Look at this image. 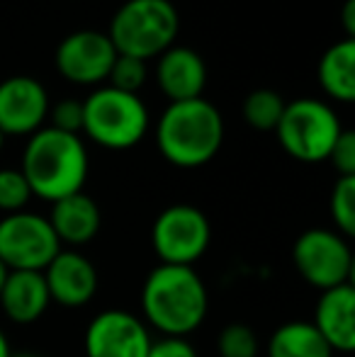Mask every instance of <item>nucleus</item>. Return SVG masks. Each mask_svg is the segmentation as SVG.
Instances as JSON below:
<instances>
[{"label":"nucleus","mask_w":355,"mask_h":357,"mask_svg":"<svg viewBox=\"0 0 355 357\" xmlns=\"http://www.w3.org/2000/svg\"><path fill=\"white\" fill-rule=\"evenodd\" d=\"M285 100L280 98L275 90L270 88H258L243 100V119L251 124L253 129L261 132H275L280 117L285 112Z\"/></svg>","instance_id":"obj_20"},{"label":"nucleus","mask_w":355,"mask_h":357,"mask_svg":"<svg viewBox=\"0 0 355 357\" xmlns=\"http://www.w3.org/2000/svg\"><path fill=\"white\" fill-rule=\"evenodd\" d=\"M42 275L49 289V299L68 309L86 306L98 291V270L78 250L61 248Z\"/></svg>","instance_id":"obj_13"},{"label":"nucleus","mask_w":355,"mask_h":357,"mask_svg":"<svg viewBox=\"0 0 355 357\" xmlns=\"http://www.w3.org/2000/svg\"><path fill=\"white\" fill-rule=\"evenodd\" d=\"M314 328L333 353H353L355 348V289L341 284L322 291L314 309Z\"/></svg>","instance_id":"obj_14"},{"label":"nucleus","mask_w":355,"mask_h":357,"mask_svg":"<svg viewBox=\"0 0 355 357\" xmlns=\"http://www.w3.org/2000/svg\"><path fill=\"white\" fill-rule=\"evenodd\" d=\"M8 273L10 270L3 265V260H0V289H3V284H5V278H8Z\"/></svg>","instance_id":"obj_30"},{"label":"nucleus","mask_w":355,"mask_h":357,"mask_svg":"<svg viewBox=\"0 0 355 357\" xmlns=\"http://www.w3.org/2000/svg\"><path fill=\"white\" fill-rule=\"evenodd\" d=\"M156 80L171 102L202 98L207 85V66L195 49L171 47L158 59Z\"/></svg>","instance_id":"obj_15"},{"label":"nucleus","mask_w":355,"mask_h":357,"mask_svg":"<svg viewBox=\"0 0 355 357\" xmlns=\"http://www.w3.org/2000/svg\"><path fill=\"white\" fill-rule=\"evenodd\" d=\"M341 132L343 127L336 112L326 102L312 98L285 105L282 117L275 127L278 142L285 149V153L302 163L326 160Z\"/></svg>","instance_id":"obj_6"},{"label":"nucleus","mask_w":355,"mask_h":357,"mask_svg":"<svg viewBox=\"0 0 355 357\" xmlns=\"http://www.w3.org/2000/svg\"><path fill=\"white\" fill-rule=\"evenodd\" d=\"M343 24H346L348 39H353V34H355V0H348L346 3V10H343Z\"/></svg>","instance_id":"obj_28"},{"label":"nucleus","mask_w":355,"mask_h":357,"mask_svg":"<svg viewBox=\"0 0 355 357\" xmlns=\"http://www.w3.org/2000/svg\"><path fill=\"white\" fill-rule=\"evenodd\" d=\"M49 304L52 299H49V289L42 273H32V270L8 273L3 289H0V309L13 324H34L42 319Z\"/></svg>","instance_id":"obj_16"},{"label":"nucleus","mask_w":355,"mask_h":357,"mask_svg":"<svg viewBox=\"0 0 355 357\" xmlns=\"http://www.w3.org/2000/svg\"><path fill=\"white\" fill-rule=\"evenodd\" d=\"M117 49L109 37L98 29H78L71 32L56 47V71L66 80L78 85H95L107 80Z\"/></svg>","instance_id":"obj_10"},{"label":"nucleus","mask_w":355,"mask_h":357,"mask_svg":"<svg viewBox=\"0 0 355 357\" xmlns=\"http://www.w3.org/2000/svg\"><path fill=\"white\" fill-rule=\"evenodd\" d=\"M49 224H52L59 243L78 248V245L90 243L100 234L103 214L93 197H88L86 192H76L52 204Z\"/></svg>","instance_id":"obj_17"},{"label":"nucleus","mask_w":355,"mask_h":357,"mask_svg":"<svg viewBox=\"0 0 355 357\" xmlns=\"http://www.w3.org/2000/svg\"><path fill=\"white\" fill-rule=\"evenodd\" d=\"M22 175L32 197L59 202L83 192L88 180V151L78 134L42 127L29 137L22 153Z\"/></svg>","instance_id":"obj_2"},{"label":"nucleus","mask_w":355,"mask_h":357,"mask_svg":"<svg viewBox=\"0 0 355 357\" xmlns=\"http://www.w3.org/2000/svg\"><path fill=\"white\" fill-rule=\"evenodd\" d=\"M217 350L222 357H258V335L246 324H229L219 333Z\"/></svg>","instance_id":"obj_23"},{"label":"nucleus","mask_w":355,"mask_h":357,"mask_svg":"<svg viewBox=\"0 0 355 357\" xmlns=\"http://www.w3.org/2000/svg\"><path fill=\"white\" fill-rule=\"evenodd\" d=\"M61 243L54 234L49 219L34 212L5 214L0 219V260L5 268L44 273L49 263L59 255Z\"/></svg>","instance_id":"obj_9"},{"label":"nucleus","mask_w":355,"mask_h":357,"mask_svg":"<svg viewBox=\"0 0 355 357\" xmlns=\"http://www.w3.org/2000/svg\"><path fill=\"white\" fill-rule=\"evenodd\" d=\"M161 155L178 168H199L219 153L224 144V119L204 98L171 102L156 127Z\"/></svg>","instance_id":"obj_3"},{"label":"nucleus","mask_w":355,"mask_h":357,"mask_svg":"<svg viewBox=\"0 0 355 357\" xmlns=\"http://www.w3.org/2000/svg\"><path fill=\"white\" fill-rule=\"evenodd\" d=\"M292 263L307 284L319 291L351 284L353 250L348 238L331 229H309L294 241Z\"/></svg>","instance_id":"obj_7"},{"label":"nucleus","mask_w":355,"mask_h":357,"mask_svg":"<svg viewBox=\"0 0 355 357\" xmlns=\"http://www.w3.org/2000/svg\"><path fill=\"white\" fill-rule=\"evenodd\" d=\"M3 142H5V137H3V132H0V149H3Z\"/></svg>","instance_id":"obj_32"},{"label":"nucleus","mask_w":355,"mask_h":357,"mask_svg":"<svg viewBox=\"0 0 355 357\" xmlns=\"http://www.w3.org/2000/svg\"><path fill=\"white\" fill-rule=\"evenodd\" d=\"M180 15L171 0H127L109 22V42L117 54L134 59L161 56L173 47Z\"/></svg>","instance_id":"obj_4"},{"label":"nucleus","mask_w":355,"mask_h":357,"mask_svg":"<svg viewBox=\"0 0 355 357\" xmlns=\"http://www.w3.org/2000/svg\"><path fill=\"white\" fill-rule=\"evenodd\" d=\"M326 160H331L338 178H355V134L351 129H343Z\"/></svg>","instance_id":"obj_25"},{"label":"nucleus","mask_w":355,"mask_h":357,"mask_svg":"<svg viewBox=\"0 0 355 357\" xmlns=\"http://www.w3.org/2000/svg\"><path fill=\"white\" fill-rule=\"evenodd\" d=\"M13 353H10V343L8 338H5V333L0 331V357H10Z\"/></svg>","instance_id":"obj_29"},{"label":"nucleus","mask_w":355,"mask_h":357,"mask_svg":"<svg viewBox=\"0 0 355 357\" xmlns=\"http://www.w3.org/2000/svg\"><path fill=\"white\" fill-rule=\"evenodd\" d=\"M149 109L139 95L109 85L95 90L83 102V134L112 151L132 149L146 137Z\"/></svg>","instance_id":"obj_5"},{"label":"nucleus","mask_w":355,"mask_h":357,"mask_svg":"<svg viewBox=\"0 0 355 357\" xmlns=\"http://www.w3.org/2000/svg\"><path fill=\"white\" fill-rule=\"evenodd\" d=\"M52 114V127L59 129V132L66 134H78L81 137L83 132V102L78 100H63V102H56L54 109H49Z\"/></svg>","instance_id":"obj_26"},{"label":"nucleus","mask_w":355,"mask_h":357,"mask_svg":"<svg viewBox=\"0 0 355 357\" xmlns=\"http://www.w3.org/2000/svg\"><path fill=\"white\" fill-rule=\"evenodd\" d=\"M328 212L343 238L355 236V178H338L328 199Z\"/></svg>","instance_id":"obj_21"},{"label":"nucleus","mask_w":355,"mask_h":357,"mask_svg":"<svg viewBox=\"0 0 355 357\" xmlns=\"http://www.w3.org/2000/svg\"><path fill=\"white\" fill-rule=\"evenodd\" d=\"M10 357H39V355H34V353H17V355H10Z\"/></svg>","instance_id":"obj_31"},{"label":"nucleus","mask_w":355,"mask_h":357,"mask_svg":"<svg viewBox=\"0 0 355 357\" xmlns=\"http://www.w3.org/2000/svg\"><path fill=\"white\" fill-rule=\"evenodd\" d=\"M151 335L139 316L122 309L98 314L86 328L88 357H146Z\"/></svg>","instance_id":"obj_11"},{"label":"nucleus","mask_w":355,"mask_h":357,"mask_svg":"<svg viewBox=\"0 0 355 357\" xmlns=\"http://www.w3.org/2000/svg\"><path fill=\"white\" fill-rule=\"evenodd\" d=\"M29 199H32V190H29L22 170H15V168L0 170V212L5 214L24 212Z\"/></svg>","instance_id":"obj_24"},{"label":"nucleus","mask_w":355,"mask_h":357,"mask_svg":"<svg viewBox=\"0 0 355 357\" xmlns=\"http://www.w3.org/2000/svg\"><path fill=\"white\" fill-rule=\"evenodd\" d=\"M107 80H109V88L139 95L142 85L146 83V61L117 54L112 61V68H109Z\"/></svg>","instance_id":"obj_22"},{"label":"nucleus","mask_w":355,"mask_h":357,"mask_svg":"<svg viewBox=\"0 0 355 357\" xmlns=\"http://www.w3.org/2000/svg\"><path fill=\"white\" fill-rule=\"evenodd\" d=\"M49 114L47 88L32 75H10L0 83L3 137H32Z\"/></svg>","instance_id":"obj_12"},{"label":"nucleus","mask_w":355,"mask_h":357,"mask_svg":"<svg viewBox=\"0 0 355 357\" xmlns=\"http://www.w3.org/2000/svg\"><path fill=\"white\" fill-rule=\"evenodd\" d=\"M146 357H197V350L192 348V343L188 338L163 335L161 340H151Z\"/></svg>","instance_id":"obj_27"},{"label":"nucleus","mask_w":355,"mask_h":357,"mask_svg":"<svg viewBox=\"0 0 355 357\" xmlns=\"http://www.w3.org/2000/svg\"><path fill=\"white\" fill-rule=\"evenodd\" d=\"M207 309V287L195 273V268L161 263L144 280V319L163 335H173V338L190 335L202 326Z\"/></svg>","instance_id":"obj_1"},{"label":"nucleus","mask_w":355,"mask_h":357,"mask_svg":"<svg viewBox=\"0 0 355 357\" xmlns=\"http://www.w3.org/2000/svg\"><path fill=\"white\" fill-rule=\"evenodd\" d=\"M212 226L204 212L192 204H173L156 216L151 226V245L166 265L192 268L209 248Z\"/></svg>","instance_id":"obj_8"},{"label":"nucleus","mask_w":355,"mask_h":357,"mask_svg":"<svg viewBox=\"0 0 355 357\" xmlns=\"http://www.w3.org/2000/svg\"><path fill=\"white\" fill-rule=\"evenodd\" d=\"M319 83L336 102L355 100V42L343 39L328 47L319 61Z\"/></svg>","instance_id":"obj_18"},{"label":"nucleus","mask_w":355,"mask_h":357,"mask_svg":"<svg viewBox=\"0 0 355 357\" xmlns=\"http://www.w3.org/2000/svg\"><path fill=\"white\" fill-rule=\"evenodd\" d=\"M333 350L322 338L312 321H287L273 331L268 357H331Z\"/></svg>","instance_id":"obj_19"}]
</instances>
